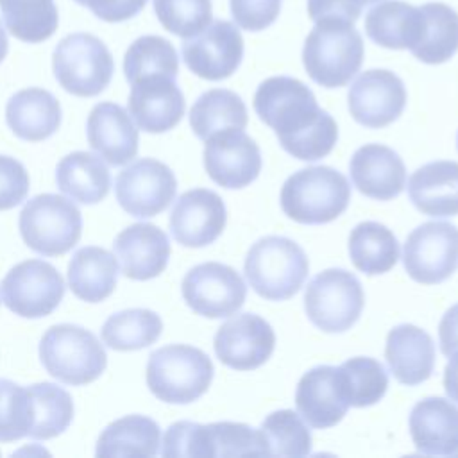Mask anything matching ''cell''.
Instances as JSON below:
<instances>
[{
  "label": "cell",
  "instance_id": "obj_52",
  "mask_svg": "<svg viewBox=\"0 0 458 458\" xmlns=\"http://www.w3.org/2000/svg\"><path fill=\"white\" fill-rule=\"evenodd\" d=\"M456 147H458V134H456Z\"/></svg>",
  "mask_w": 458,
  "mask_h": 458
},
{
  "label": "cell",
  "instance_id": "obj_31",
  "mask_svg": "<svg viewBox=\"0 0 458 458\" xmlns=\"http://www.w3.org/2000/svg\"><path fill=\"white\" fill-rule=\"evenodd\" d=\"M59 190L81 204H97L109 193L111 175L100 156L77 150L64 156L55 168Z\"/></svg>",
  "mask_w": 458,
  "mask_h": 458
},
{
  "label": "cell",
  "instance_id": "obj_47",
  "mask_svg": "<svg viewBox=\"0 0 458 458\" xmlns=\"http://www.w3.org/2000/svg\"><path fill=\"white\" fill-rule=\"evenodd\" d=\"M88 7L97 18L109 23H118L134 18L147 4V0H75Z\"/></svg>",
  "mask_w": 458,
  "mask_h": 458
},
{
  "label": "cell",
  "instance_id": "obj_30",
  "mask_svg": "<svg viewBox=\"0 0 458 458\" xmlns=\"http://www.w3.org/2000/svg\"><path fill=\"white\" fill-rule=\"evenodd\" d=\"M118 261L113 252L88 245L79 249L68 263V284L75 297L86 302L107 299L116 286Z\"/></svg>",
  "mask_w": 458,
  "mask_h": 458
},
{
  "label": "cell",
  "instance_id": "obj_38",
  "mask_svg": "<svg viewBox=\"0 0 458 458\" xmlns=\"http://www.w3.org/2000/svg\"><path fill=\"white\" fill-rule=\"evenodd\" d=\"M7 30L20 41L41 43L59 25V13L54 0H0Z\"/></svg>",
  "mask_w": 458,
  "mask_h": 458
},
{
  "label": "cell",
  "instance_id": "obj_39",
  "mask_svg": "<svg viewBox=\"0 0 458 458\" xmlns=\"http://www.w3.org/2000/svg\"><path fill=\"white\" fill-rule=\"evenodd\" d=\"M123 73L132 84L148 75H166L175 79L179 57L174 45L161 36H141L134 39L123 55Z\"/></svg>",
  "mask_w": 458,
  "mask_h": 458
},
{
  "label": "cell",
  "instance_id": "obj_9",
  "mask_svg": "<svg viewBox=\"0 0 458 458\" xmlns=\"http://www.w3.org/2000/svg\"><path fill=\"white\" fill-rule=\"evenodd\" d=\"M52 68L63 89L75 97H95L109 86L114 61L104 41L97 36L77 32L57 43Z\"/></svg>",
  "mask_w": 458,
  "mask_h": 458
},
{
  "label": "cell",
  "instance_id": "obj_7",
  "mask_svg": "<svg viewBox=\"0 0 458 458\" xmlns=\"http://www.w3.org/2000/svg\"><path fill=\"white\" fill-rule=\"evenodd\" d=\"M39 360L52 377L73 386L95 381L107 365L98 338L73 324H55L47 329L39 342Z\"/></svg>",
  "mask_w": 458,
  "mask_h": 458
},
{
  "label": "cell",
  "instance_id": "obj_10",
  "mask_svg": "<svg viewBox=\"0 0 458 458\" xmlns=\"http://www.w3.org/2000/svg\"><path fill=\"white\" fill-rule=\"evenodd\" d=\"M365 293L352 272L327 268L318 272L304 292L310 322L324 333H344L361 315Z\"/></svg>",
  "mask_w": 458,
  "mask_h": 458
},
{
  "label": "cell",
  "instance_id": "obj_16",
  "mask_svg": "<svg viewBox=\"0 0 458 458\" xmlns=\"http://www.w3.org/2000/svg\"><path fill=\"white\" fill-rule=\"evenodd\" d=\"M351 116L369 129H381L401 116L406 106V88L390 70L374 68L360 73L349 88Z\"/></svg>",
  "mask_w": 458,
  "mask_h": 458
},
{
  "label": "cell",
  "instance_id": "obj_12",
  "mask_svg": "<svg viewBox=\"0 0 458 458\" xmlns=\"http://www.w3.org/2000/svg\"><path fill=\"white\" fill-rule=\"evenodd\" d=\"M408 276L422 284H438L458 267V229L449 222H426L413 229L403 249Z\"/></svg>",
  "mask_w": 458,
  "mask_h": 458
},
{
  "label": "cell",
  "instance_id": "obj_34",
  "mask_svg": "<svg viewBox=\"0 0 458 458\" xmlns=\"http://www.w3.org/2000/svg\"><path fill=\"white\" fill-rule=\"evenodd\" d=\"M247 120V107L240 95L222 88L202 93L190 109L191 131L204 141L225 129H245Z\"/></svg>",
  "mask_w": 458,
  "mask_h": 458
},
{
  "label": "cell",
  "instance_id": "obj_29",
  "mask_svg": "<svg viewBox=\"0 0 458 458\" xmlns=\"http://www.w3.org/2000/svg\"><path fill=\"white\" fill-rule=\"evenodd\" d=\"M365 34L370 41L390 50H411L422 30L420 7L401 0H385L365 14Z\"/></svg>",
  "mask_w": 458,
  "mask_h": 458
},
{
  "label": "cell",
  "instance_id": "obj_35",
  "mask_svg": "<svg viewBox=\"0 0 458 458\" xmlns=\"http://www.w3.org/2000/svg\"><path fill=\"white\" fill-rule=\"evenodd\" d=\"M349 256L363 274H385L399 259V243L394 233L379 222H361L349 234Z\"/></svg>",
  "mask_w": 458,
  "mask_h": 458
},
{
  "label": "cell",
  "instance_id": "obj_40",
  "mask_svg": "<svg viewBox=\"0 0 458 458\" xmlns=\"http://www.w3.org/2000/svg\"><path fill=\"white\" fill-rule=\"evenodd\" d=\"M338 370L349 406L365 408L383 399L388 386V376L377 360L365 356L349 358Z\"/></svg>",
  "mask_w": 458,
  "mask_h": 458
},
{
  "label": "cell",
  "instance_id": "obj_3",
  "mask_svg": "<svg viewBox=\"0 0 458 458\" xmlns=\"http://www.w3.org/2000/svg\"><path fill=\"white\" fill-rule=\"evenodd\" d=\"M250 288L267 301H286L304 284L310 261L299 243L286 236L259 238L243 263Z\"/></svg>",
  "mask_w": 458,
  "mask_h": 458
},
{
  "label": "cell",
  "instance_id": "obj_49",
  "mask_svg": "<svg viewBox=\"0 0 458 458\" xmlns=\"http://www.w3.org/2000/svg\"><path fill=\"white\" fill-rule=\"evenodd\" d=\"M444 388L447 397L458 403V351L449 356V361L444 369Z\"/></svg>",
  "mask_w": 458,
  "mask_h": 458
},
{
  "label": "cell",
  "instance_id": "obj_41",
  "mask_svg": "<svg viewBox=\"0 0 458 458\" xmlns=\"http://www.w3.org/2000/svg\"><path fill=\"white\" fill-rule=\"evenodd\" d=\"M261 433L270 456H306L311 451V433L293 410H277L265 417Z\"/></svg>",
  "mask_w": 458,
  "mask_h": 458
},
{
  "label": "cell",
  "instance_id": "obj_43",
  "mask_svg": "<svg viewBox=\"0 0 458 458\" xmlns=\"http://www.w3.org/2000/svg\"><path fill=\"white\" fill-rule=\"evenodd\" d=\"M30 428V399L25 386L0 379V442L27 437Z\"/></svg>",
  "mask_w": 458,
  "mask_h": 458
},
{
  "label": "cell",
  "instance_id": "obj_23",
  "mask_svg": "<svg viewBox=\"0 0 458 458\" xmlns=\"http://www.w3.org/2000/svg\"><path fill=\"white\" fill-rule=\"evenodd\" d=\"M113 245L122 263V274L129 279L147 281L157 277L168 265V236L154 224L140 222L125 227Z\"/></svg>",
  "mask_w": 458,
  "mask_h": 458
},
{
  "label": "cell",
  "instance_id": "obj_42",
  "mask_svg": "<svg viewBox=\"0 0 458 458\" xmlns=\"http://www.w3.org/2000/svg\"><path fill=\"white\" fill-rule=\"evenodd\" d=\"M161 25L179 38H191L213 21L211 0H152Z\"/></svg>",
  "mask_w": 458,
  "mask_h": 458
},
{
  "label": "cell",
  "instance_id": "obj_28",
  "mask_svg": "<svg viewBox=\"0 0 458 458\" xmlns=\"http://www.w3.org/2000/svg\"><path fill=\"white\" fill-rule=\"evenodd\" d=\"M5 122L20 140L43 141L61 125L59 100L43 88L20 89L5 106Z\"/></svg>",
  "mask_w": 458,
  "mask_h": 458
},
{
  "label": "cell",
  "instance_id": "obj_2",
  "mask_svg": "<svg viewBox=\"0 0 458 458\" xmlns=\"http://www.w3.org/2000/svg\"><path fill=\"white\" fill-rule=\"evenodd\" d=\"M351 184L331 166H308L293 172L281 188V209L306 225L327 224L349 206Z\"/></svg>",
  "mask_w": 458,
  "mask_h": 458
},
{
  "label": "cell",
  "instance_id": "obj_32",
  "mask_svg": "<svg viewBox=\"0 0 458 458\" xmlns=\"http://www.w3.org/2000/svg\"><path fill=\"white\" fill-rule=\"evenodd\" d=\"M161 429L145 415H125L104 428L97 442V456H154L159 451Z\"/></svg>",
  "mask_w": 458,
  "mask_h": 458
},
{
  "label": "cell",
  "instance_id": "obj_48",
  "mask_svg": "<svg viewBox=\"0 0 458 458\" xmlns=\"http://www.w3.org/2000/svg\"><path fill=\"white\" fill-rule=\"evenodd\" d=\"M438 340L442 354L451 356L458 351V304L451 306L444 313L438 324Z\"/></svg>",
  "mask_w": 458,
  "mask_h": 458
},
{
  "label": "cell",
  "instance_id": "obj_21",
  "mask_svg": "<svg viewBox=\"0 0 458 458\" xmlns=\"http://www.w3.org/2000/svg\"><path fill=\"white\" fill-rule=\"evenodd\" d=\"M295 404L299 415L313 428L326 429L338 424L349 410L338 367L310 369L297 383Z\"/></svg>",
  "mask_w": 458,
  "mask_h": 458
},
{
  "label": "cell",
  "instance_id": "obj_22",
  "mask_svg": "<svg viewBox=\"0 0 458 458\" xmlns=\"http://www.w3.org/2000/svg\"><path fill=\"white\" fill-rule=\"evenodd\" d=\"M349 172L356 190L374 200H392L406 186V166L399 154L386 145L360 147L351 157Z\"/></svg>",
  "mask_w": 458,
  "mask_h": 458
},
{
  "label": "cell",
  "instance_id": "obj_37",
  "mask_svg": "<svg viewBox=\"0 0 458 458\" xmlns=\"http://www.w3.org/2000/svg\"><path fill=\"white\" fill-rule=\"evenodd\" d=\"M163 331L161 317L147 308L113 313L102 326V340L113 351L127 352L152 345Z\"/></svg>",
  "mask_w": 458,
  "mask_h": 458
},
{
  "label": "cell",
  "instance_id": "obj_26",
  "mask_svg": "<svg viewBox=\"0 0 458 458\" xmlns=\"http://www.w3.org/2000/svg\"><path fill=\"white\" fill-rule=\"evenodd\" d=\"M385 358L392 376L406 386H415L433 374V338L413 324H401L390 329L385 345Z\"/></svg>",
  "mask_w": 458,
  "mask_h": 458
},
{
  "label": "cell",
  "instance_id": "obj_5",
  "mask_svg": "<svg viewBox=\"0 0 458 458\" xmlns=\"http://www.w3.org/2000/svg\"><path fill=\"white\" fill-rule=\"evenodd\" d=\"M213 372V363L204 351L172 344L150 352L147 386L163 403L188 404L208 392Z\"/></svg>",
  "mask_w": 458,
  "mask_h": 458
},
{
  "label": "cell",
  "instance_id": "obj_50",
  "mask_svg": "<svg viewBox=\"0 0 458 458\" xmlns=\"http://www.w3.org/2000/svg\"><path fill=\"white\" fill-rule=\"evenodd\" d=\"M7 50H9L7 34H5V29L2 27V23H0V63L5 59V55H7Z\"/></svg>",
  "mask_w": 458,
  "mask_h": 458
},
{
  "label": "cell",
  "instance_id": "obj_19",
  "mask_svg": "<svg viewBox=\"0 0 458 458\" xmlns=\"http://www.w3.org/2000/svg\"><path fill=\"white\" fill-rule=\"evenodd\" d=\"M227 211L222 197L206 188L184 191L170 213V231L184 247H206L224 231Z\"/></svg>",
  "mask_w": 458,
  "mask_h": 458
},
{
  "label": "cell",
  "instance_id": "obj_51",
  "mask_svg": "<svg viewBox=\"0 0 458 458\" xmlns=\"http://www.w3.org/2000/svg\"><path fill=\"white\" fill-rule=\"evenodd\" d=\"M361 2H363V5H369V4H376L379 0H361Z\"/></svg>",
  "mask_w": 458,
  "mask_h": 458
},
{
  "label": "cell",
  "instance_id": "obj_46",
  "mask_svg": "<svg viewBox=\"0 0 458 458\" xmlns=\"http://www.w3.org/2000/svg\"><path fill=\"white\" fill-rule=\"evenodd\" d=\"M308 16L315 23H349L360 18L361 0H308Z\"/></svg>",
  "mask_w": 458,
  "mask_h": 458
},
{
  "label": "cell",
  "instance_id": "obj_13",
  "mask_svg": "<svg viewBox=\"0 0 458 458\" xmlns=\"http://www.w3.org/2000/svg\"><path fill=\"white\" fill-rule=\"evenodd\" d=\"M186 304L202 317L224 318L236 313L247 297L242 276L229 265L208 261L193 267L181 284Z\"/></svg>",
  "mask_w": 458,
  "mask_h": 458
},
{
  "label": "cell",
  "instance_id": "obj_18",
  "mask_svg": "<svg viewBox=\"0 0 458 458\" xmlns=\"http://www.w3.org/2000/svg\"><path fill=\"white\" fill-rule=\"evenodd\" d=\"M216 358L234 370H254L274 352L272 326L254 313H240L224 322L213 340Z\"/></svg>",
  "mask_w": 458,
  "mask_h": 458
},
{
  "label": "cell",
  "instance_id": "obj_45",
  "mask_svg": "<svg viewBox=\"0 0 458 458\" xmlns=\"http://www.w3.org/2000/svg\"><path fill=\"white\" fill-rule=\"evenodd\" d=\"M29 193V172L11 157L0 156V211L13 209L21 204Z\"/></svg>",
  "mask_w": 458,
  "mask_h": 458
},
{
  "label": "cell",
  "instance_id": "obj_11",
  "mask_svg": "<svg viewBox=\"0 0 458 458\" xmlns=\"http://www.w3.org/2000/svg\"><path fill=\"white\" fill-rule=\"evenodd\" d=\"M64 295V281L57 268L43 259L14 265L2 281L4 304L20 317L41 318L50 315Z\"/></svg>",
  "mask_w": 458,
  "mask_h": 458
},
{
  "label": "cell",
  "instance_id": "obj_1",
  "mask_svg": "<svg viewBox=\"0 0 458 458\" xmlns=\"http://www.w3.org/2000/svg\"><path fill=\"white\" fill-rule=\"evenodd\" d=\"M254 111L274 129L281 147L301 161L327 156L338 140L333 116L318 107L313 91L295 77L265 79L254 93Z\"/></svg>",
  "mask_w": 458,
  "mask_h": 458
},
{
  "label": "cell",
  "instance_id": "obj_20",
  "mask_svg": "<svg viewBox=\"0 0 458 458\" xmlns=\"http://www.w3.org/2000/svg\"><path fill=\"white\" fill-rule=\"evenodd\" d=\"M129 114L145 132L159 134L174 129L184 114V95L175 79L148 75L131 84Z\"/></svg>",
  "mask_w": 458,
  "mask_h": 458
},
{
  "label": "cell",
  "instance_id": "obj_8",
  "mask_svg": "<svg viewBox=\"0 0 458 458\" xmlns=\"http://www.w3.org/2000/svg\"><path fill=\"white\" fill-rule=\"evenodd\" d=\"M18 227L34 252L48 258L63 256L81 238L82 215L72 200L55 193H41L23 206Z\"/></svg>",
  "mask_w": 458,
  "mask_h": 458
},
{
  "label": "cell",
  "instance_id": "obj_33",
  "mask_svg": "<svg viewBox=\"0 0 458 458\" xmlns=\"http://www.w3.org/2000/svg\"><path fill=\"white\" fill-rule=\"evenodd\" d=\"M420 13V38L410 52L426 64H442L458 50V13L444 2H428Z\"/></svg>",
  "mask_w": 458,
  "mask_h": 458
},
{
  "label": "cell",
  "instance_id": "obj_4",
  "mask_svg": "<svg viewBox=\"0 0 458 458\" xmlns=\"http://www.w3.org/2000/svg\"><path fill=\"white\" fill-rule=\"evenodd\" d=\"M163 456H263L267 444L261 429L243 422L199 424L191 420L174 422L163 438Z\"/></svg>",
  "mask_w": 458,
  "mask_h": 458
},
{
  "label": "cell",
  "instance_id": "obj_14",
  "mask_svg": "<svg viewBox=\"0 0 458 458\" xmlns=\"http://www.w3.org/2000/svg\"><path fill=\"white\" fill-rule=\"evenodd\" d=\"M177 181L165 163L141 157L123 168L114 182L116 200L131 216L148 218L165 211L174 200Z\"/></svg>",
  "mask_w": 458,
  "mask_h": 458
},
{
  "label": "cell",
  "instance_id": "obj_15",
  "mask_svg": "<svg viewBox=\"0 0 458 458\" xmlns=\"http://www.w3.org/2000/svg\"><path fill=\"white\" fill-rule=\"evenodd\" d=\"M181 50L190 72L206 81H222L242 63L243 38L234 23L213 20L204 30L188 38Z\"/></svg>",
  "mask_w": 458,
  "mask_h": 458
},
{
  "label": "cell",
  "instance_id": "obj_6",
  "mask_svg": "<svg viewBox=\"0 0 458 458\" xmlns=\"http://www.w3.org/2000/svg\"><path fill=\"white\" fill-rule=\"evenodd\" d=\"M363 55V39L349 23H315L302 47L306 73L324 88L349 84L361 68Z\"/></svg>",
  "mask_w": 458,
  "mask_h": 458
},
{
  "label": "cell",
  "instance_id": "obj_27",
  "mask_svg": "<svg viewBox=\"0 0 458 458\" xmlns=\"http://www.w3.org/2000/svg\"><path fill=\"white\" fill-rule=\"evenodd\" d=\"M408 197L422 215H458V163L431 161L417 168L408 181Z\"/></svg>",
  "mask_w": 458,
  "mask_h": 458
},
{
  "label": "cell",
  "instance_id": "obj_25",
  "mask_svg": "<svg viewBox=\"0 0 458 458\" xmlns=\"http://www.w3.org/2000/svg\"><path fill=\"white\" fill-rule=\"evenodd\" d=\"M410 435L419 453L458 456V408L444 397L420 399L408 419Z\"/></svg>",
  "mask_w": 458,
  "mask_h": 458
},
{
  "label": "cell",
  "instance_id": "obj_36",
  "mask_svg": "<svg viewBox=\"0 0 458 458\" xmlns=\"http://www.w3.org/2000/svg\"><path fill=\"white\" fill-rule=\"evenodd\" d=\"M30 399V428L27 437L48 440L61 435L73 419L72 395L54 383H36L27 386Z\"/></svg>",
  "mask_w": 458,
  "mask_h": 458
},
{
  "label": "cell",
  "instance_id": "obj_44",
  "mask_svg": "<svg viewBox=\"0 0 458 458\" xmlns=\"http://www.w3.org/2000/svg\"><path fill=\"white\" fill-rule=\"evenodd\" d=\"M229 5L236 25L249 32L270 27L281 11V0H229Z\"/></svg>",
  "mask_w": 458,
  "mask_h": 458
},
{
  "label": "cell",
  "instance_id": "obj_17",
  "mask_svg": "<svg viewBox=\"0 0 458 458\" xmlns=\"http://www.w3.org/2000/svg\"><path fill=\"white\" fill-rule=\"evenodd\" d=\"M261 165L259 147L243 129H225L206 140L204 168L218 186H249L258 179Z\"/></svg>",
  "mask_w": 458,
  "mask_h": 458
},
{
  "label": "cell",
  "instance_id": "obj_24",
  "mask_svg": "<svg viewBox=\"0 0 458 458\" xmlns=\"http://www.w3.org/2000/svg\"><path fill=\"white\" fill-rule=\"evenodd\" d=\"M89 147L109 165L122 166L138 152V129L131 114L114 102L97 104L86 122Z\"/></svg>",
  "mask_w": 458,
  "mask_h": 458
}]
</instances>
